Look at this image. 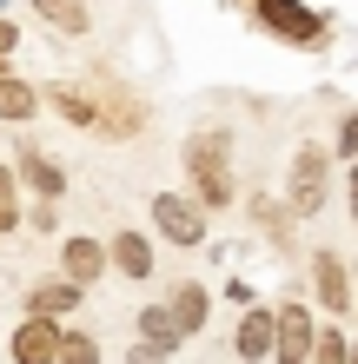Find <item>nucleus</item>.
Returning <instances> with one entry per match:
<instances>
[{"label":"nucleus","mask_w":358,"mask_h":364,"mask_svg":"<svg viewBox=\"0 0 358 364\" xmlns=\"http://www.w3.org/2000/svg\"><path fill=\"white\" fill-rule=\"evenodd\" d=\"M186 173L199 179V199H206V205H226V199H233V173H226V133L186 139Z\"/></svg>","instance_id":"1"},{"label":"nucleus","mask_w":358,"mask_h":364,"mask_svg":"<svg viewBox=\"0 0 358 364\" xmlns=\"http://www.w3.org/2000/svg\"><path fill=\"white\" fill-rule=\"evenodd\" d=\"M252 14H259L279 40H292V47H319L325 40V20L312 7H299V0H252Z\"/></svg>","instance_id":"2"},{"label":"nucleus","mask_w":358,"mask_h":364,"mask_svg":"<svg viewBox=\"0 0 358 364\" xmlns=\"http://www.w3.org/2000/svg\"><path fill=\"white\" fill-rule=\"evenodd\" d=\"M325 173H332V153L319 146H299V159H292V212H319L325 205Z\"/></svg>","instance_id":"3"},{"label":"nucleus","mask_w":358,"mask_h":364,"mask_svg":"<svg viewBox=\"0 0 358 364\" xmlns=\"http://www.w3.org/2000/svg\"><path fill=\"white\" fill-rule=\"evenodd\" d=\"M153 225H159V239H173V245H199L206 239L199 205L179 199V192H159V199H153Z\"/></svg>","instance_id":"4"},{"label":"nucleus","mask_w":358,"mask_h":364,"mask_svg":"<svg viewBox=\"0 0 358 364\" xmlns=\"http://www.w3.org/2000/svg\"><path fill=\"white\" fill-rule=\"evenodd\" d=\"M305 351H312V311L305 305L272 311V358L279 364H305Z\"/></svg>","instance_id":"5"},{"label":"nucleus","mask_w":358,"mask_h":364,"mask_svg":"<svg viewBox=\"0 0 358 364\" xmlns=\"http://www.w3.org/2000/svg\"><path fill=\"white\" fill-rule=\"evenodd\" d=\"M14 364H53V351H60V325L53 318H27V325L14 331Z\"/></svg>","instance_id":"6"},{"label":"nucleus","mask_w":358,"mask_h":364,"mask_svg":"<svg viewBox=\"0 0 358 364\" xmlns=\"http://www.w3.org/2000/svg\"><path fill=\"white\" fill-rule=\"evenodd\" d=\"M60 272H67L73 285H93V278L107 272V245L100 239H67L60 245Z\"/></svg>","instance_id":"7"},{"label":"nucleus","mask_w":358,"mask_h":364,"mask_svg":"<svg viewBox=\"0 0 358 364\" xmlns=\"http://www.w3.org/2000/svg\"><path fill=\"white\" fill-rule=\"evenodd\" d=\"M47 106H53L67 126H100V100H93V93H80L73 80H53V87H47Z\"/></svg>","instance_id":"8"},{"label":"nucleus","mask_w":358,"mask_h":364,"mask_svg":"<svg viewBox=\"0 0 358 364\" xmlns=\"http://www.w3.org/2000/svg\"><path fill=\"white\" fill-rule=\"evenodd\" d=\"M312 272H319V298H325V311H352V285H345V265H339V252H319L312 259Z\"/></svg>","instance_id":"9"},{"label":"nucleus","mask_w":358,"mask_h":364,"mask_svg":"<svg viewBox=\"0 0 358 364\" xmlns=\"http://www.w3.org/2000/svg\"><path fill=\"white\" fill-rule=\"evenodd\" d=\"M107 265L120 278H146V272H153V245H146L139 232H120V239L107 245Z\"/></svg>","instance_id":"10"},{"label":"nucleus","mask_w":358,"mask_h":364,"mask_svg":"<svg viewBox=\"0 0 358 364\" xmlns=\"http://www.w3.org/2000/svg\"><path fill=\"white\" fill-rule=\"evenodd\" d=\"M20 179H27L40 199H60V186H67V173H60V166L40 153V146H20Z\"/></svg>","instance_id":"11"},{"label":"nucleus","mask_w":358,"mask_h":364,"mask_svg":"<svg viewBox=\"0 0 358 364\" xmlns=\"http://www.w3.org/2000/svg\"><path fill=\"white\" fill-rule=\"evenodd\" d=\"M233 351H239L246 364H259V358L272 351V311H259V305H252V311L239 318V338H233Z\"/></svg>","instance_id":"12"},{"label":"nucleus","mask_w":358,"mask_h":364,"mask_svg":"<svg viewBox=\"0 0 358 364\" xmlns=\"http://www.w3.org/2000/svg\"><path fill=\"white\" fill-rule=\"evenodd\" d=\"M80 305V285H73V278H53V285H33L27 291V311L33 318H60V311H73Z\"/></svg>","instance_id":"13"},{"label":"nucleus","mask_w":358,"mask_h":364,"mask_svg":"<svg viewBox=\"0 0 358 364\" xmlns=\"http://www.w3.org/2000/svg\"><path fill=\"white\" fill-rule=\"evenodd\" d=\"M40 20H47L53 33H87L93 27V14H87V0H33Z\"/></svg>","instance_id":"14"},{"label":"nucleus","mask_w":358,"mask_h":364,"mask_svg":"<svg viewBox=\"0 0 358 364\" xmlns=\"http://www.w3.org/2000/svg\"><path fill=\"white\" fill-rule=\"evenodd\" d=\"M33 113H40V93L27 87V80L0 73V119H14V126H20V119H33Z\"/></svg>","instance_id":"15"},{"label":"nucleus","mask_w":358,"mask_h":364,"mask_svg":"<svg viewBox=\"0 0 358 364\" xmlns=\"http://www.w3.org/2000/svg\"><path fill=\"white\" fill-rule=\"evenodd\" d=\"M206 305H213V298H206L199 285H179V291H173V305H166V318H173V325H179V338L206 325Z\"/></svg>","instance_id":"16"},{"label":"nucleus","mask_w":358,"mask_h":364,"mask_svg":"<svg viewBox=\"0 0 358 364\" xmlns=\"http://www.w3.org/2000/svg\"><path fill=\"white\" fill-rule=\"evenodd\" d=\"M139 345H153V351H173L179 345V325L166 318V305H146L139 311Z\"/></svg>","instance_id":"17"},{"label":"nucleus","mask_w":358,"mask_h":364,"mask_svg":"<svg viewBox=\"0 0 358 364\" xmlns=\"http://www.w3.org/2000/svg\"><path fill=\"white\" fill-rule=\"evenodd\" d=\"M53 364H100V345L87 331H60V351H53Z\"/></svg>","instance_id":"18"},{"label":"nucleus","mask_w":358,"mask_h":364,"mask_svg":"<svg viewBox=\"0 0 358 364\" xmlns=\"http://www.w3.org/2000/svg\"><path fill=\"white\" fill-rule=\"evenodd\" d=\"M312 364H345V338L339 331H312V351H305Z\"/></svg>","instance_id":"19"},{"label":"nucleus","mask_w":358,"mask_h":364,"mask_svg":"<svg viewBox=\"0 0 358 364\" xmlns=\"http://www.w3.org/2000/svg\"><path fill=\"white\" fill-rule=\"evenodd\" d=\"M20 225V205H14V179H7V166H0V232H14Z\"/></svg>","instance_id":"20"},{"label":"nucleus","mask_w":358,"mask_h":364,"mask_svg":"<svg viewBox=\"0 0 358 364\" xmlns=\"http://www.w3.org/2000/svg\"><path fill=\"white\" fill-rule=\"evenodd\" d=\"M358 153V113H345V126H339V159H352Z\"/></svg>","instance_id":"21"},{"label":"nucleus","mask_w":358,"mask_h":364,"mask_svg":"<svg viewBox=\"0 0 358 364\" xmlns=\"http://www.w3.org/2000/svg\"><path fill=\"white\" fill-rule=\"evenodd\" d=\"M14 47H20V27H14V20H0V60H7Z\"/></svg>","instance_id":"22"},{"label":"nucleus","mask_w":358,"mask_h":364,"mask_svg":"<svg viewBox=\"0 0 358 364\" xmlns=\"http://www.w3.org/2000/svg\"><path fill=\"white\" fill-rule=\"evenodd\" d=\"M126 364H166V351H153V345H133V358Z\"/></svg>","instance_id":"23"}]
</instances>
